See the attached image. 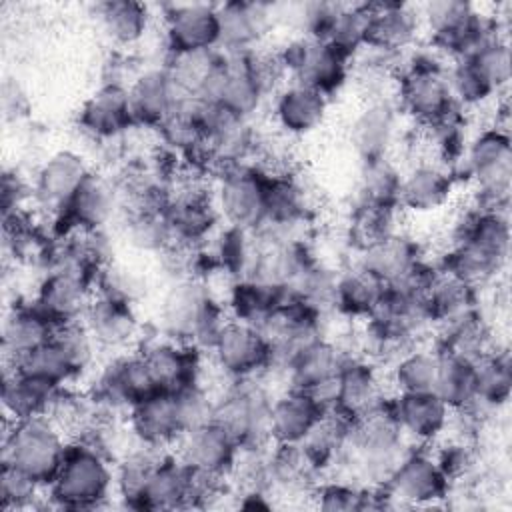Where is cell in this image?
Segmentation results:
<instances>
[{"label":"cell","instance_id":"1","mask_svg":"<svg viewBox=\"0 0 512 512\" xmlns=\"http://www.w3.org/2000/svg\"><path fill=\"white\" fill-rule=\"evenodd\" d=\"M456 184H466L470 202L482 210L508 212L512 188L510 132L498 124H484L470 132L462 156L448 166Z\"/></svg>","mask_w":512,"mask_h":512},{"label":"cell","instance_id":"2","mask_svg":"<svg viewBox=\"0 0 512 512\" xmlns=\"http://www.w3.org/2000/svg\"><path fill=\"white\" fill-rule=\"evenodd\" d=\"M226 320V306L214 290L202 278L184 276L170 280L160 296L156 334L208 354Z\"/></svg>","mask_w":512,"mask_h":512},{"label":"cell","instance_id":"3","mask_svg":"<svg viewBox=\"0 0 512 512\" xmlns=\"http://www.w3.org/2000/svg\"><path fill=\"white\" fill-rule=\"evenodd\" d=\"M112 496H116L114 460L90 440H70L64 462L46 488L48 508L96 510L108 506Z\"/></svg>","mask_w":512,"mask_h":512},{"label":"cell","instance_id":"4","mask_svg":"<svg viewBox=\"0 0 512 512\" xmlns=\"http://www.w3.org/2000/svg\"><path fill=\"white\" fill-rule=\"evenodd\" d=\"M68 444L70 436L50 416L4 420L2 462L16 466L46 490L64 462Z\"/></svg>","mask_w":512,"mask_h":512},{"label":"cell","instance_id":"5","mask_svg":"<svg viewBox=\"0 0 512 512\" xmlns=\"http://www.w3.org/2000/svg\"><path fill=\"white\" fill-rule=\"evenodd\" d=\"M214 422L222 426L240 450H258L270 440V406L274 394L266 378L228 380L216 392Z\"/></svg>","mask_w":512,"mask_h":512},{"label":"cell","instance_id":"6","mask_svg":"<svg viewBox=\"0 0 512 512\" xmlns=\"http://www.w3.org/2000/svg\"><path fill=\"white\" fill-rule=\"evenodd\" d=\"M270 172L258 162H238L216 172L210 186L222 224L258 232L268 214Z\"/></svg>","mask_w":512,"mask_h":512},{"label":"cell","instance_id":"7","mask_svg":"<svg viewBox=\"0 0 512 512\" xmlns=\"http://www.w3.org/2000/svg\"><path fill=\"white\" fill-rule=\"evenodd\" d=\"M274 56L288 82L304 84L328 98L350 82V58L324 40L290 34Z\"/></svg>","mask_w":512,"mask_h":512},{"label":"cell","instance_id":"8","mask_svg":"<svg viewBox=\"0 0 512 512\" xmlns=\"http://www.w3.org/2000/svg\"><path fill=\"white\" fill-rule=\"evenodd\" d=\"M452 484L428 446H412L382 486L384 508L442 506Z\"/></svg>","mask_w":512,"mask_h":512},{"label":"cell","instance_id":"9","mask_svg":"<svg viewBox=\"0 0 512 512\" xmlns=\"http://www.w3.org/2000/svg\"><path fill=\"white\" fill-rule=\"evenodd\" d=\"M122 184L98 170H90L64 210L54 218L56 234L102 232L124 208Z\"/></svg>","mask_w":512,"mask_h":512},{"label":"cell","instance_id":"10","mask_svg":"<svg viewBox=\"0 0 512 512\" xmlns=\"http://www.w3.org/2000/svg\"><path fill=\"white\" fill-rule=\"evenodd\" d=\"M206 356L222 380L260 378L272 364V350L262 330L230 316Z\"/></svg>","mask_w":512,"mask_h":512},{"label":"cell","instance_id":"11","mask_svg":"<svg viewBox=\"0 0 512 512\" xmlns=\"http://www.w3.org/2000/svg\"><path fill=\"white\" fill-rule=\"evenodd\" d=\"M162 212L170 226L174 244L180 246L200 248L208 244L222 226L212 192H206L200 180L192 178L172 186Z\"/></svg>","mask_w":512,"mask_h":512},{"label":"cell","instance_id":"12","mask_svg":"<svg viewBox=\"0 0 512 512\" xmlns=\"http://www.w3.org/2000/svg\"><path fill=\"white\" fill-rule=\"evenodd\" d=\"M402 120L394 96L366 98L348 126V144L360 162L388 158L402 140Z\"/></svg>","mask_w":512,"mask_h":512},{"label":"cell","instance_id":"13","mask_svg":"<svg viewBox=\"0 0 512 512\" xmlns=\"http://www.w3.org/2000/svg\"><path fill=\"white\" fill-rule=\"evenodd\" d=\"M136 350L146 362L156 392H178L204 382L208 356L190 344L174 342L156 334L142 340Z\"/></svg>","mask_w":512,"mask_h":512},{"label":"cell","instance_id":"14","mask_svg":"<svg viewBox=\"0 0 512 512\" xmlns=\"http://www.w3.org/2000/svg\"><path fill=\"white\" fill-rule=\"evenodd\" d=\"M126 90L136 128L156 130L182 106L184 100H188L180 92L168 64L136 70L126 82Z\"/></svg>","mask_w":512,"mask_h":512},{"label":"cell","instance_id":"15","mask_svg":"<svg viewBox=\"0 0 512 512\" xmlns=\"http://www.w3.org/2000/svg\"><path fill=\"white\" fill-rule=\"evenodd\" d=\"M164 46L168 56L218 50L220 26L216 4L188 2L162 6Z\"/></svg>","mask_w":512,"mask_h":512},{"label":"cell","instance_id":"16","mask_svg":"<svg viewBox=\"0 0 512 512\" xmlns=\"http://www.w3.org/2000/svg\"><path fill=\"white\" fill-rule=\"evenodd\" d=\"M172 452L194 474L230 480L240 448L214 420L186 430Z\"/></svg>","mask_w":512,"mask_h":512},{"label":"cell","instance_id":"17","mask_svg":"<svg viewBox=\"0 0 512 512\" xmlns=\"http://www.w3.org/2000/svg\"><path fill=\"white\" fill-rule=\"evenodd\" d=\"M82 322L106 356L136 350L144 340L136 306L118 298L96 294Z\"/></svg>","mask_w":512,"mask_h":512},{"label":"cell","instance_id":"18","mask_svg":"<svg viewBox=\"0 0 512 512\" xmlns=\"http://www.w3.org/2000/svg\"><path fill=\"white\" fill-rule=\"evenodd\" d=\"M456 180L448 166L432 158H416L402 168L398 208L416 216H430L452 204Z\"/></svg>","mask_w":512,"mask_h":512},{"label":"cell","instance_id":"19","mask_svg":"<svg viewBox=\"0 0 512 512\" xmlns=\"http://www.w3.org/2000/svg\"><path fill=\"white\" fill-rule=\"evenodd\" d=\"M388 410L412 446H432L450 426L452 410L434 392H390Z\"/></svg>","mask_w":512,"mask_h":512},{"label":"cell","instance_id":"20","mask_svg":"<svg viewBox=\"0 0 512 512\" xmlns=\"http://www.w3.org/2000/svg\"><path fill=\"white\" fill-rule=\"evenodd\" d=\"M90 170L86 158L76 150L52 152L32 176V204L54 220Z\"/></svg>","mask_w":512,"mask_h":512},{"label":"cell","instance_id":"21","mask_svg":"<svg viewBox=\"0 0 512 512\" xmlns=\"http://www.w3.org/2000/svg\"><path fill=\"white\" fill-rule=\"evenodd\" d=\"M78 128L94 142H112L136 128L126 84L102 82L80 106Z\"/></svg>","mask_w":512,"mask_h":512},{"label":"cell","instance_id":"22","mask_svg":"<svg viewBox=\"0 0 512 512\" xmlns=\"http://www.w3.org/2000/svg\"><path fill=\"white\" fill-rule=\"evenodd\" d=\"M330 114V98L298 82H284L272 96V120L284 138H304L320 130Z\"/></svg>","mask_w":512,"mask_h":512},{"label":"cell","instance_id":"23","mask_svg":"<svg viewBox=\"0 0 512 512\" xmlns=\"http://www.w3.org/2000/svg\"><path fill=\"white\" fill-rule=\"evenodd\" d=\"M126 424L136 442L158 450H172L186 432L174 392H154L140 400L126 412Z\"/></svg>","mask_w":512,"mask_h":512},{"label":"cell","instance_id":"24","mask_svg":"<svg viewBox=\"0 0 512 512\" xmlns=\"http://www.w3.org/2000/svg\"><path fill=\"white\" fill-rule=\"evenodd\" d=\"M222 52H244L260 48L262 40L278 24L276 4L266 2H224L216 4Z\"/></svg>","mask_w":512,"mask_h":512},{"label":"cell","instance_id":"25","mask_svg":"<svg viewBox=\"0 0 512 512\" xmlns=\"http://www.w3.org/2000/svg\"><path fill=\"white\" fill-rule=\"evenodd\" d=\"M348 356L350 354L338 340L322 336L300 348L282 366L278 376L284 380L286 388L304 390L314 396L338 376Z\"/></svg>","mask_w":512,"mask_h":512},{"label":"cell","instance_id":"26","mask_svg":"<svg viewBox=\"0 0 512 512\" xmlns=\"http://www.w3.org/2000/svg\"><path fill=\"white\" fill-rule=\"evenodd\" d=\"M356 262L384 284H392L428 260L426 248L412 232L398 228L388 236H382L364 248L356 250Z\"/></svg>","mask_w":512,"mask_h":512},{"label":"cell","instance_id":"27","mask_svg":"<svg viewBox=\"0 0 512 512\" xmlns=\"http://www.w3.org/2000/svg\"><path fill=\"white\" fill-rule=\"evenodd\" d=\"M366 46L404 56L422 40L418 6L404 2H368Z\"/></svg>","mask_w":512,"mask_h":512},{"label":"cell","instance_id":"28","mask_svg":"<svg viewBox=\"0 0 512 512\" xmlns=\"http://www.w3.org/2000/svg\"><path fill=\"white\" fill-rule=\"evenodd\" d=\"M190 470L172 450L164 452L148 472L134 506L136 510H178L190 504Z\"/></svg>","mask_w":512,"mask_h":512},{"label":"cell","instance_id":"29","mask_svg":"<svg viewBox=\"0 0 512 512\" xmlns=\"http://www.w3.org/2000/svg\"><path fill=\"white\" fill-rule=\"evenodd\" d=\"M432 344L442 352H452L478 360L498 346L494 328L482 306H476L456 318L432 326Z\"/></svg>","mask_w":512,"mask_h":512},{"label":"cell","instance_id":"30","mask_svg":"<svg viewBox=\"0 0 512 512\" xmlns=\"http://www.w3.org/2000/svg\"><path fill=\"white\" fill-rule=\"evenodd\" d=\"M324 414L326 410L310 392L284 388L274 394L270 406L272 444H300Z\"/></svg>","mask_w":512,"mask_h":512},{"label":"cell","instance_id":"31","mask_svg":"<svg viewBox=\"0 0 512 512\" xmlns=\"http://www.w3.org/2000/svg\"><path fill=\"white\" fill-rule=\"evenodd\" d=\"M54 330L56 326L30 300H22L6 308L0 332L4 364H14L50 340Z\"/></svg>","mask_w":512,"mask_h":512},{"label":"cell","instance_id":"32","mask_svg":"<svg viewBox=\"0 0 512 512\" xmlns=\"http://www.w3.org/2000/svg\"><path fill=\"white\" fill-rule=\"evenodd\" d=\"M52 384L30 378L18 372L14 366L4 364L2 378V412L4 420H22L32 416H48L58 392Z\"/></svg>","mask_w":512,"mask_h":512},{"label":"cell","instance_id":"33","mask_svg":"<svg viewBox=\"0 0 512 512\" xmlns=\"http://www.w3.org/2000/svg\"><path fill=\"white\" fill-rule=\"evenodd\" d=\"M96 24L104 38L118 48H132L140 44L150 26L152 10L144 2L136 0H108L94 8Z\"/></svg>","mask_w":512,"mask_h":512},{"label":"cell","instance_id":"34","mask_svg":"<svg viewBox=\"0 0 512 512\" xmlns=\"http://www.w3.org/2000/svg\"><path fill=\"white\" fill-rule=\"evenodd\" d=\"M386 284L368 270L352 264L338 270L334 290V312L346 320H366L378 308Z\"/></svg>","mask_w":512,"mask_h":512},{"label":"cell","instance_id":"35","mask_svg":"<svg viewBox=\"0 0 512 512\" xmlns=\"http://www.w3.org/2000/svg\"><path fill=\"white\" fill-rule=\"evenodd\" d=\"M440 364L434 344H414L388 362L384 374L390 392H432Z\"/></svg>","mask_w":512,"mask_h":512},{"label":"cell","instance_id":"36","mask_svg":"<svg viewBox=\"0 0 512 512\" xmlns=\"http://www.w3.org/2000/svg\"><path fill=\"white\" fill-rule=\"evenodd\" d=\"M512 394V364L506 346H496L476 360V394L470 404L486 418L496 416Z\"/></svg>","mask_w":512,"mask_h":512},{"label":"cell","instance_id":"37","mask_svg":"<svg viewBox=\"0 0 512 512\" xmlns=\"http://www.w3.org/2000/svg\"><path fill=\"white\" fill-rule=\"evenodd\" d=\"M424 300L434 326L480 306V290L436 264Z\"/></svg>","mask_w":512,"mask_h":512},{"label":"cell","instance_id":"38","mask_svg":"<svg viewBox=\"0 0 512 512\" xmlns=\"http://www.w3.org/2000/svg\"><path fill=\"white\" fill-rule=\"evenodd\" d=\"M312 508L322 512H364L382 510V488L362 486L338 476H324L308 494Z\"/></svg>","mask_w":512,"mask_h":512},{"label":"cell","instance_id":"39","mask_svg":"<svg viewBox=\"0 0 512 512\" xmlns=\"http://www.w3.org/2000/svg\"><path fill=\"white\" fill-rule=\"evenodd\" d=\"M432 392L450 410L470 406L476 394V360L440 350V364Z\"/></svg>","mask_w":512,"mask_h":512},{"label":"cell","instance_id":"40","mask_svg":"<svg viewBox=\"0 0 512 512\" xmlns=\"http://www.w3.org/2000/svg\"><path fill=\"white\" fill-rule=\"evenodd\" d=\"M122 234L136 252L164 254L172 244V232L162 208H130L124 216Z\"/></svg>","mask_w":512,"mask_h":512},{"label":"cell","instance_id":"41","mask_svg":"<svg viewBox=\"0 0 512 512\" xmlns=\"http://www.w3.org/2000/svg\"><path fill=\"white\" fill-rule=\"evenodd\" d=\"M10 366H14L18 372H22L30 378L42 380L56 388H66V386H72L78 382V376H76L68 356L56 342L54 334L50 340H46L44 344H40L38 348H34L32 352H28L26 356H22L20 360H16Z\"/></svg>","mask_w":512,"mask_h":512},{"label":"cell","instance_id":"42","mask_svg":"<svg viewBox=\"0 0 512 512\" xmlns=\"http://www.w3.org/2000/svg\"><path fill=\"white\" fill-rule=\"evenodd\" d=\"M402 168L388 158L360 162L356 202L374 206H398Z\"/></svg>","mask_w":512,"mask_h":512},{"label":"cell","instance_id":"43","mask_svg":"<svg viewBox=\"0 0 512 512\" xmlns=\"http://www.w3.org/2000/svg\"><path fill=\"white\" fill-rule=\"evenodd\" d=\"M446 82L456 106L466 114L498 100L496 90L468 58H456L448 62Z\"/></svg>","mask_w":512,"mask_h":512},{"label":"cell","instance_id":"44","mask_svg":"<svg viewBox=\"0 0 512 512\" xmlns=\"http://www.w3.org/2000/svg\"><path fill=\"white\" fill-rule=\"evenodd\" d=\"M324 42L352 60L368 42L366 4H340Z\"/></svg>","mask_w":512,"mask_h":512},{"label":"cell","instance_id":"45","mask_svg":"<svg viewBox=\"0 0 512 512\" xmlns=\"http://www.w3.org/2000/svg\"><path fill=\"white\" fill-rule=\"evenodd\" d=\"M400 214L402 210L398 206H374L356 202L350 214V238L356 250L402 228Z\"/></svg>","mask_w":512,"mask_h":512},{"label":"cell","instance_id":"46","mask_svg":"<svg viewBox=\"0 0 512 512\" xmlns=\"http://www.w3.org/2000/svg\"><path fill=\"white\" fill-rule=\"evenodd\" d=\"M0 504L4 512H22L46 504V490L16 466H0Z\"/></svg>","mask_w":512,"mask_h":512},{"label":"cell","instance_id":"47","mask_svg":"<svg viewBox=\"0 0 512 512\" xmlns=\"http://www.w3.org/2000/svg\"><path fill=\"white\" fill-rule=\"evenodd\" d=\"M482 72L496 94H504L512 78V52L508 36H496L482 44L476 52L466 56Z\"/></svg>","mask_w":512,"mask_h":512},{"label":"cell","instance_id":"48","mask_svg":"<svg viewBox=\"0 0 512 512\" xmlns=\"http://www.w3.org/2000/svg\"><path fill=\"white\" fill-rule=\"evenodd\" d=\"M96 294L118 298L136 306L142 294H146V280L128 266L108 262L98 270Z\"/></svg>","mask_w":512,"mask_h":512},{"label":"cell","instance_id":"49","mask_svg":"<svg viewBox=\"0 0 512 512\" xmlns=\"http://www.w3.org/2000/svg\"><path fill=\"white\" fill-rule=\"evenodd\" d=\"M28 202H32V182H26L18 172H6L2 178L4 218L26 212Z\"/></svg>","mask_w":512,"mask_h":512}]
</instances>
